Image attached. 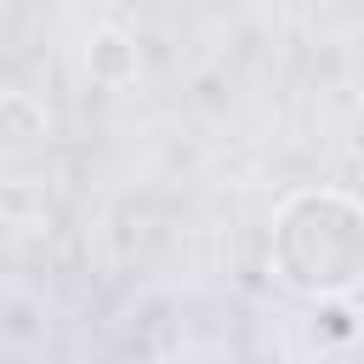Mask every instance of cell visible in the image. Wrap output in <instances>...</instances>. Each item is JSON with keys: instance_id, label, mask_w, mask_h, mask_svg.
<instances>
[{"instance_id": "1", "label": "cell", "mask_w": 364, "mask_h": 364, "mask_svg": "<svg viewBox=\"0 0 364 364\" xmlns=\"http://www.w3.org/2000/svg\"><path fill=\"white\" fill-rule=\"evenodd\" d=\"M324 228L330 233H307V222L296 210L279 216L273 250H279L284 279L301 284V290H347L364 273V210L347 205V199H336Z\"/></svg>"}]
</instances>
